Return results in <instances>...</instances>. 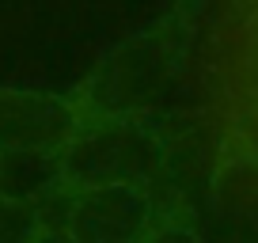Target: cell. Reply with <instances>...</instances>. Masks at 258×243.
<instances>
[{
  "instance_id": "4",
  "label": "cell",
  "mask_w": 258,
  "mask_h": 243,
  "mask_svg": "<svg viewBox=\"0 0 258 243\" xmlns=\"http://www.w3.org/2000/svg\"><path fill=\"white\" fill-rule=\"evenodd\" d=\"M80 126L84 114L73 91L0 88V156L57 160Z\"/></svg>"
},
{
  "instance_id": "8",
  "label": "cell",
  "mask_w": 258,
  "mask_h": 243,
  "mask_svg": "<svg viewBox=\"0 0 258 243\" xmlns=\"http://www.w3.org/2000/svg\"><path fill=\"white\" fill-rule=\"evenodd\" d=\"M38 243H61V239H57V232H53V228H49V232H46V235H42V239H38Z\"/></svg>"
},
{
  "instance_id": "1",
  "label": "cell",
  "mask_w": 258,
  "mask_h": 243,
  "mask_svg": "<svg viewBox=\"0 0 258 243\" xmlns=\"http://www.w3.org/2000/svg\"><path fill=\"white\" fill-rule=\"evenodd\" d=\"M186 27L178 16L129 34L73 91L88 118H156L182 73Z\"/></svg>"
},
{
  "instance_id": "2",
  "label": "cell",
  "mask_w": 258,
  "mask_h": 243,
  "mask_svg": "<svg viewBox=\"0 0 258 243\" xmlns=\"http://www.w3.org/2000/svg\"><path fill=\"white\" fill-rule=\"evenodd\" d=\"M167 133L156 118H88L57 156L53 187L73 190L99 183L152 187L167 167Z\"/></svg>"
},
{
  "instance_id": "9",
  "label": "cell",
  "mask_w": 258,
  "mask_h": 243,
  "mask_svg": "<svg viewBox=\"0 0 258 243\" xmlns=\"http://www.w3.org/2000/svg\"><path fill=\"white\" fill-rule=\"evenodd\" d=\"M0 190H4V156H0Z\"/></svg>"
},
{
  "instance_id": "6",
  "label": "cell",
  "mask_w": 258,
  "mask_h": 243,
  "mask_svg": "<svg viewBox=\"0 0 258 243\" xmlns=\"http://www.w3.org/2000/svg\"><path fill=\"white\" fill-rule=\"evenodd\" d=\"M137 243H209V239L202 235V228L194 224L186 213H175V209L163 213L160 209V217L152 220V228Z\"/></svg>"
},
{
  "instance_id": "3",
  "label": "cell",
  "mask_w": 258,
  "mask_h": 243,
  "mask_svg": "<svg viewBox=\"0 0 258 243\" xmlns=\"http://www.w3.org/2000/svg\"><path fill=\"white\" fill-rule=\"evenodd\" d=\"M57 239L61 243H137L160 217L152 187L99 183V187L57 190Z\"/></svg>"
},
{
  "instance_id": "7",
  "label": "cell",
  "mask_w": 258,
  "mask_h": 243,
  "mask_svg": "<svg viewBox=\"0 0 258 243\" xmlns=\"http://www.w3.org/2000/svg\"><path fill=\"white\" fill-rule=\"evenodd\" d=\"M235 130H239V145H243V156L258 163V103H254V106H250V110L239 118V126H235Z\"/></svg>"
},
{
  "instance_id": "5",
  "label": "cell",
  "mask_w": 258,
  "mask_h": 243,
  "mask_svg": "<svg viewBox=\"0 0 258 243\" xmlns=\"http://www.w3.org/2000/svg\"><path fill=\"white\" fill-rule=\"evenodd\" d=\"M49 232V213L42 202L0 190V243H38Z\"/></svg>"
}]
</instances>
